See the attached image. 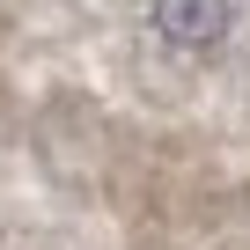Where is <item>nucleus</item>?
<instances>
[{
	"label": "nucleus",
	"instance_id": "f257e3e1",
	"mask_svg": "<svg viewBox=\"0 0 250 250\" xmlns=\"http://www.w3.org/2000/svg\"><path fill=\"white\" fill-rule=\"evenodd\" d=\"M155 30L184 52H206L228 37V0H155Z\"/></svg>",
	"mask_w": 250,
	"mask_h": 250
}]
</instances>
